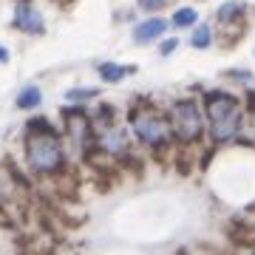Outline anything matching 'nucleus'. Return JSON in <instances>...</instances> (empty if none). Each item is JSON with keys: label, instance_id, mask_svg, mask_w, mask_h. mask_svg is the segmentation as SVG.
<instances>
[{"label": "nucleus", "instance_id": "obj_1", "mask_svg": "<svg viewBox=\"0 0 255 255\" xmlns=\"http://www.w3.org/2000/svg\"><path fill=\"white\" fill-rule=\"evenodd\" d=\"M207 119L210 133L216 142H227L241 128V108L230 94H210L207 97Z\"/></svg>", "mask_w": 255, "mask_h": 255}, {"label": "nucleus", "instance_id": "obj_2", "mask_svg": "<svg viewBox=\"0 0 255 255\" xmlns=\"http://www.w3.org/2000/svg\"><path fill=\"white\" fill-rule=\"evenodd\" d=\"M26 159L37 173H51L63 164V150L54 133H28L26 136Z\"/></svg>", "mask_w": 255, "mask_h": 255}, {"label": "nucleus", "instance_id": "obj_3", "mask_svg": "<svg viewBox=\"0 0 255 255\" xmlns=\"http://www.w3.org/2000/svg\"><path fill=\"white\" fill-rule=\"evenodd\" d=\"M130 125H133L136 136L142 139L145 145H162L164 136H167L164 119L156 117L153 111H136V114H130Z\"/></svg>", "mask_w": 255, "mask_h": 255}, {"label": "nucleus", "instance_id": "obj_4", "mask_svg": "<svg viewBox=\"0 0 255 255\" xmlns=\"http://www.w3.org/2000/svg\"><path fill=\"white\" fill-rule=\"evenodd\" d=\"M173 130H176V136L184 139V142H193L201 133V114L196 108V102L173 105Z\"/></svg>", "mask_w": 255, "mask_h": 255}, {"label": "nucleus", "instance_id": "obj_5", "mask_svg": "<svg viewBox=\"0 0 255 255\" xmlns=\"http://www.w3.org/2000/svg\"><path fill=\"white\" fill-rule=\"evenodd\" d=\"M14 26L23 28V31H31V34H37V31H43V17H40V11L31 9V6H17V11H14Z\"/></svg>", "mask_w": 255, "mask_h": 255}, {"label": "nucleus", "instance_id": "obj_6", "mask_svg": "<svg viewBox=\"0 0 255 255\" xmlns=\"http://www.w3.org/2000/svg\"><path fill=\"white\" fill-rule=\"evenodd\" d=\"M164 31V20H145V23H139L136 28H133V37H136L139 43H147V40H156V37Z\"/></svg>", "mask_w": 255, "mask_h": 255}, {"label": "nucleus", "instance_id": "obj_7", "mask_svg": "<svg viewBox=\"0 0 255 255\" xmlns=\"http://www.w3.org/2000/svg\"><path fill=\"white\" fill-rule=\"evenodd\" d=\"M128 71H130V68H122V65H114V63H105V65L100 68V77H102L105 82H119Z\"/></svg>", "mask_w": 255, "mask_h": 255}, {"label": "nucleus", "instance_id": "obj_8", "mask_svg": "<svg viewBox=\"0 0 255 255\" xmlns=\"http://www.w3.org/2000/svg\"><path fill=\"white\" fill-rule=\"evenodd\" d=\"M40 100H43V94L37 91V88H26L17 97V105L20 108H34V105H40Z\"/></svg>", "mask_w": 255, "mask_h": 255}, {"label": "nucleus", "instance_id": "obj_9", "mask_svg": "<svg viewBox=\"0 0 255 255\" xmlns=\"http://www.w3.org/2000/svg\"><path fill=\"white\" fill-rule=\"evenodd\" d=\"M196 23V9H176L173 26H193Z\"/></svg>", "mask_w": 255, "mask_h": 255}, {"label": "nucleus", "instance_id": "obj_10", "mask_svg": "<svg viewBox=\"0 0 255 255\" xmlns=\"http://www.w3.org/2000/svg\"><path fill=\"white\" fill-rule=\"evenodd\" d=\"M193 46L196 48H207L210 46V28L207 26H199L193 31Z\"/></svg>", "mask_w": 255, "mask_h": 255}, {"label": "nucleus", "instance_id": "obj_11", "mask_svg": "<svg viewBox=\"0 0 255 255\" xmlns=\"http://www.w3.org/2000/svg\"><path fill=\"white\" fill-rule=\"evenodd\" d=\"M94 91H85V88H77V91H68L65 94V100H85V97H91Z\"/></svg>", "mask_w": 255, "mask_h": 255}, {"label": "nucleus", "instance_id": "obj_12", "mask_svg": "<svg viewBox=\"0 0 255 255\" xmlns=\"http://www.w3.org/2000/svg\"><path fill=\"white\" fill-rule=\"evenodd\" d=\"M139 6H142V9H159L162 0H139Z\"/></svg>", "mask_w": 255, "mask_h": 255}, {"label": "nucleus", "instance_id": "obj_13", "mask_svg": "<svg viewBox=\"0 0 255 255\" xmlns=\"http://www.w3.org/2000/svg\"><path fill=\"white\" fill-rule=\"evenodd\" d=\"M176 46H179L176 40H167V43H164V46H162V54H170V51H173Z\"/></svg>", "mask_w": 255, "mask_h": 255}, {"label": "nucleus", "instance_id": "obj_14", "mask_svg": "<svg viewBox=\"0 0 255 255\" xmlns=\"http://www.w3.org/2000/svg\"><path fill=\"white\" fill-rule=\"evenodd\" d=\"M6 60H9V54H6V48L0 46V63H6Z\"/></svg>", "mask_w": 255, "mask_h": 255}]
</instances>
